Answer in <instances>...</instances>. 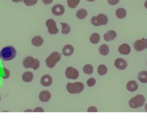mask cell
Segmentation results:
<instances>
[{
  "mask_svg": "<svg viewBox=\"0 0 147 119\" xmlns=\"http://www.w3.org/2000/svg\"><path fill=\"white\" fill-rule=\"evenodd\" d=\"M16 51L13 46H8L3 47L0 52V59L4 61H9L14 58Z\"/></svg>",
  "mask_w": 147,
  "mask_h": 119,
  "instance_id": "6da1fadb",
  "label": "cell"
},
{
  "mask_svg": "<svg viewBox=\"0 0 147 119\" xmlns=\"http://www.w3.org/2000/svg\"><path fill=\"white\" fill-rule=\"evenodd\" d=\"M145 101V97L142 95L139 94L132 98L129 102V105L131 108H139L144 105Z\"/></svg>",
  "mask_w": 147,
  "mask_h": 119,
  "instance_id": "7a4b0ae2",
  "label": "cell"
},
{
  "mask_svg": "<svg viewBox=\"0 0 147 119\" xmlns=\"http://www.w3.org/2000/svg\"><path fill=\"white\" fill-rule=\"evenodd\" d=\"M84 86L81 82L69 83L66 85L67 91L71 94H77L81 93L84 90Z\"/></svg>",
  "mask_w": 147,
  "mask_h": 119,
  "instance_id": "3957f363",
  "label": "cell"
},
{
  "mask_svg": "<svg viewBox=\"0 0 147 119\" xmlns=\"http://www.w3.org/2000/svg\"><path fill=\"white\" fill-rule=\"evenodd\" d=\"M61 57V55L59 52H53L46 60L47 66L50 69L53 68L60 60Z\"/></svg>",
  "mask_w": 147,
  "mask_h": 119,
  "instance_id": "277c9868",
  "label": "cell"
},
{
  "mask_svg": "<svg viewBox=\"0 0 147 119\" xmlns=\"http://www.w3.org/2000/svg\"><path fill=\"white\" fill-rule=\"evenodd\" d=\"M92 24L96 26L106 25L108 22V18L105 15L99 14L97 16H93L91 19Z\"/></svg>",
  "mask_w": 147,
  "mask_h": 119,
  "instance_id": "5b68a950",
  "label": "cell"
},
{
  "mask_svg": "<svg viewBox=\"0 0 147 119\" xmlns=\"http://www.w3.org/2000/svg\"><path fill=\"white\" fill-rule=\"evenodd\" d=\"M134 48L136 51L140 52L147 48V39L142 38L136 40L134 44Z\"/></svg>",
  "mask_w": 147,
  "mask_h": 119,
  "instance_id": "8992f818",
  "label": "cell"
},
{
  "mask_svg": "<svg viewBox=\"0 0 147 119\" xmlns=\"http://www.w3.org/2000/svg\"><path fill=\"white\" fill-rule=\"evenodd\" d=\"M48 28V32L51 34H57L58 33L59 29L57 26L56 22L53 19H49L46 22Z\"/></svg>",
  "mask_w": 147,
  "mask_h": 119,
  "instance_id": "52a82bcc",
  "label": "cell"
},
{
  "mask_svg": "<svg viewBox=\"0 0 147 119\" xmlns=\"http://www.w3.org/2000/svg\"><path fill=\"white\" fill-rule=\"evenodd\" d=\"M65 73L66 77L71 80H76L79 76L78 71L71 67H68L65 71Z\"/></svg>",
  "mask_w": 147,
  "mask_h": 119,
  "instance_id": "ba28073f",
  "label": "cell"
},
{
  "mask_svg": "<svg viewBox=\"0 0 147 119\" xmlns=\"http://www.w3.org/2000/svg\"><path fill=\"white\" fill-rule=\"evenodd\" d=\"M51 11L52 13L54 15L59 16L64 13L65 9L63 5L58 4L53 6L52 8Z\"/></svg>",
  "mask_w": 147,
  "mask_h": 119,
  "instance_id": "9c48e42d",
  "label": "cell"
},
{
  "mask_svg": "<svg viewBox=\"0 0 147 119\" xmlns=\"http://www.w3.org/2000/svg\"><path fill=\"white\" fill-rule=\"evenodd\" d=\"M115 65L117 69L123 70L127 68V63L124 59L122 58H118L115 61Z\"/></svg>",
  "mask_w": 147,
  "mask_h": 119,
  "instance_id": "30bf717a",
  "label": "cell"
},
{
  "mask_svg": "<svg viewBox=\"0 0 147 119\" xmlns=\"http://www.w3.org/2000/svg\"><path fill=\"white\" fill-rule=\"evenodd\" d=\"M118 51L122 55H127L130 53L131 48L127 44H123L119 46L118 48Z\"/></svg>",
  "mask_w": 147,
  "mask_h": 119,
  "instance_id": "8fae6325",
  "label": "cell"
},
{
  "mask_svg": "<svg viewBox=\"0 0 147 119\" xmlns=\"http://www.w3.org/2000/svg\"><path fill=\"white\" fill-rule=\"evenodd\" d=\"M117 33L113 30H110L108 31L104 35V39L107 42L112 41L114 40L117 37Z\"/></svg>",
  "mask_w": 147,
  "mask_h": 119,
  "instance_id": "7c38bea8",
  "label": "cell"
},
{
  "mask_svg": "<svg viewBox=\"0 0 147 119\" xmlns=\"http://www.w3.org/2000/svg\"><path fill=\"white\" fill-rule=\"evenodd\" d=\"M40 82L43 86L49 87L52 83V78L49 75H45L41 77Z\"/></svg>",
  "mask_w": 147,
  "mask_h": 119,
  "instance_id": "4fadbf2b",
  "label": "cell"
},
{
  "mask_svg": "<svg viewBox=\"0 0 147 119\" xmlns=\"http://www.w3.org/2000/svg\"><path fill=\"white\" fill-rule=\"evenodd\" d=\"M40 100L42 102H47L49 101L51 98V94L49 91H42L39 96Z\"/></svg>",
  "mask_w": 147,
  "mask_h": 119,
  "instance_id": "5bb4252c",
  "label": "cell"
},
{
  "mask_svg": "<svg viewBox=\"0 0 147 119\" xmlns=\"http://www.w3.org/2000/svg\"><path fill=\"white\" fill-rule=\"evenodd\" d=\"M35 59L31 56H28L26 58L23 62V65L25 68L26 69L32 68Z\"/></svg>",
  "mask_w": 147,
  "mask_h": 119,
  "instance_id": "9a60e30c",
  "label": "cell"
},
{
  "mask_svg": "<svg viewBox=\"0 0 147 119\" xmlns=\"http://www.w3.org/2000/svg\"><path fill=\"white\" fill-rule=\"evenodd\" d=\"M74 52V48L71 45H66L63 49V54L67 56L72 55Z\"/></svg>",
  "mask_w": 147,
  "mask_h": 119,
  "instance_id": "2e32d148",
  "label": "cell"
},
{
  "mask_svg": "<svg viewBox=\"0 0 147 119\" xmlns=\"http://www.w3.org/2000/svg\"><path fill=\"white\" fill-rule=\"evenodd\" d=\"M127 88L129 92H135L138 89V85L135 81H131L129 82L127 84Z\"/></svg>",
  "mask_w": 147,
  "mask_h": 119,
  "instance_id": "e0dca14e",
  "label": "cell"
},
{
  "mask_svg": "<svg viewBox=\"0 0 147 119\" xmlns=\"http://www.w3.org/2000/svg\"><path fill=\"white\" fill-rule=\"evenodd\" d=\"M32 43L34 46H40L43 44L44 43V39L40 36H35L32 39Z\"/></svg>",
  "mask_w": 147,
  "mask_h": 119,
  "instance_id": "ac0fdd59",
  "label": "cell"
},
{
  "mask_svg": "<svg viewBox=\"0 0 147 119\" xmlns=\"http://www.w3.org/2000/svg\"><path fill=\"white\" fill-rule=\"evenodd\" d=\"M116 15L118 19H123L127 16V11L125 9L119 8L117 9L115 12Z\"/></svg>",
  "mask_w": 147,
  "mask_h": 119,
  "instance_id": "d6986e66",
  "label": "cell"
},
{
  "mask_svg": "<svg viewBox=\"0 0 147 119\" xmlns=\"http://www.w3.org/2000/svg\"><path fill=\"white\" fill-rule=\"evenodd\" d=\"M33 78V75L30 71L25 72L22 75V79L26 83H29L32 81Z\"/></svg>",
  "mask_w": 147,
  "mask_h": 119,
  "instance_id": "ffe728a7",
  "label": "cell"
},
{
  "mask_svg": "<svg viewBox=\"0 0 147 119\" xmlns=\"http://www.w3.org/2000/svg\"><path fill=\"white\" fill-rule=\"evenodd\" d=\"M138 80L143 83H147V71H142L138 75Z\"/></svg>",
  "mask_w": 147,
  "mask_h": 119,
  "instance_id": "44dd1931",
  "label": "cell"
},
{
  "mask_svg": "<svg viewBox=\"0 0 147 119\" xmlns=\"http://www.w3.org/2000/svg\"><path fill=\"white\" fill-rule=\"evenodd\" d=\"M87 15V12L84 9H81L76 13V16L80 19H85Z\"/></svg>",
  "mask_w": 147,
  "mask_h": 119,
  "instance_id": "7402d4cb",
  "label": "cell"
},
{
  "mask_svg": "<svg viewBox=\"0 0 147 119\" xmlns=\"http://www.w3.org/2000/svg\"><path fill=\"white\" fill-rule=\"evenodd\" d=\"M99 52L101 55L106 56L109 52V48L107 45L102 44L99 47Z\"/></svg>",
  "mask_w": 147,
  "mask_h": 119,
  "instance_id": "603a6c76",
  "label": "cell"
},
{
  "mask_svg": "<svg viewBox=\"0 0 147 119\" xmlns=\"http://www.w3.org/2000/svg\"><path fill=\"white\" fill-rule=\"evenodd\" d=\"M100 35L97 33H94L90 37V40L91 43L93 44H97L100 40Z\"/></svg>",
  "mask_w": 147,
  "mask_h": 119,
  "instance_id": "cb8c5ba5",
  "label": "cell"
},
{
  "mask_svg": "<svg viewBox=\"0 0 147 119\" xmlns=\"http://www.w3.org/2000/svg\"><path fill=\"white\" fill-rule=\"evenodd\" d=\"M62 26V33L63 34H68L71 31V27L67 23L61 22Z\"/></svg>",
  "mask_w": 147,
  "mask_h": 119,
  "instance_id": "d4e9b609",
  "label": "cell"
},
{
  "mask_svg": "<svg viewBox=\"0 0 147 119\" xmlns=\"http://www.w3.org/2000/svg\"><path fill=\"white\" fill-rule=\"evenodd\" d=\"M108 72V68L105 65H102L98 68V72L100 75H104Z\"/></svg>",
  "mask_w": 147,
  "mask_h": 119,
  "instance_id": "484cf974",
  "label": "cell"
},
{
  "mask_svg": "<svg viewBox=\"0 0 147 119\" xmlns=\"http://www.w3.org/2000/svg\"><path fill=\"white\" fill-rule=\"evenodd\" d=\"M83 71L85 74L90 75L93 72V68L90 65L87 64L84 66Z\"/></svg>",
  "mask_w": 147,
  "mask_h": 119,
  "instance_id": "4316f807",
  "label": "cell"
},
{
  "mask_svg": "<svg viewBox=\"0 0 147 119\" xmlns=\"http://www.w3.org/2000/svg\"><path fill=\"white\" fill-rule=\"evenodd\" d=\"M80 1V0H68L67 3L69 7L74 8L78 5Z\"/></svg>",
  "mask_w": 147,
  "mask_h": 119,
  "instance_id": "83f0119b",
  "label": "cell"
},
{
  "mask_svg": "<svg viewBox=\"0 0 147 119\" xmlns=\"http://www.w3.org/2000/svg\"><path fill=\"white\" fill-rule=\"evenodd\" d=\"M38 1V0H24V2L27 6H32L36 4Z\"/></svg>",
  "mask_w": 147,
  "mask_h": 119,
  "instance_id": "f1b7e54d",
  "label": "cell"
},
{
  "mask_svg": "<svg viewBox=\"0 0 147 119\" xmlns=\"http://www.w3.org/2000/svg\"><path fill=\"white\" fill-rule=\"evenodd\" d=\"M3 75L2 76V77L3 79H7L8 78L10 75V72L6 68H3Z\"/></svg>",
  "mask_w": 147,
  "mask_h": 119,
  "instance_id": "f546056e",
  "label": "cell"
},
{
  "mask_svg": "<svg viewBox=\"0 0 147 119\" xmlns=\"http://www.w3.org/2000/svg\"><path fill=\"white\" fill-rule=\"evenodd\" d=\"M96 80L94 78L92 77L87 81V84L89 87H92L96 84Z\"/></svg>",
  "mask_w": 147,
  "mask_h": 119,
  "instance_id": "4dcf8cb0",
  "label": "cell"
},
{
  "mask_svg": "<svg viewBox=\"0 0 147 119\" xmlns=\"http://www.w3.org/2000/svg\"><path fill=\"white\" fill-rule=\"evenodd\" d=\"M40 66V62L38 61V59H35L34 60V63L33 65L32 68L34 70H37V69H38Z\"/></svg>",
  "mask_w": 147,
  "mask_h": 119,
  "instance_id": "1f68e13d",
  "label": "cell"
},
{
  "mask_svg": "<svg viewBox=\"0 0 147 119\" xmlns=\"http://www.w3.org/2000/svg\"><path fill=\"white\" fill-rule=\"evenodd\" d=\"M120 1V0H107V2L110 5L114 6L116 5Z\"/></svg>",
  "mask_w": 147,
  "mask_h": 119,
  "instance_id": "d6a6232c",
  "label": "cell"
},
{
  "mask_svg": "<svg viewBox=\"0 0 147 119\" xmlns=\"http://www.w3.org/2000/svg\"><path fill=\"white\" fill-rule=\"evenodd\" d=\"M88 112H97V109L95 107L92 106L89 108L87 110Z\"/></svg>",
  "mask_w": 147,
  "mask_h": 119,
  "instance_id": "836d02e7",
  "label": "cell"
},
{
  "mask_svg": "<svg viewBox=\"0 0 147 119\" xmlns=\"http://www.w3.org/2000/svg\"><path fill=\"white\" fill-rule=\"evenodd\" d=\"M34 112H44V109L41 107H37L34 110Z\"/></svg>",
  "mask_w": 147,
  "mask_h": 119,
  "instance_id": "e575fe53",
  "label": "cell"
},
{
  "mask_svg": "<svg viewBox=\"0 0 147 119\" xmlns=\"http://www.w3.org/2000/svg\"><path fill=\"white\" fill-rule=\"evenodd\" d=\"M53 0H42V1L44 3V4L46 5L51 4L53 2Z\"/></svg>",
  "mask_w": 147,
  "mask_h": 119,
  "instance_id": "d590c367",
  "label": "cell"
},
{
  "mask_svg": "<svg viewBox=\"0 0 147 119\" xmlns=\"http://www.w3.org/2000/svg\"><path fill=\"white\" fill-rule=\"evenodd\" d=\"M12 1L14 3H17L20 2L22 1H24V0H12Z\"/></svg>",
  "mask_w": 147,
  "mask_h": 119,
  "instance_id": "8d00e7d4",
  "label": "cell"
},
{
  "mask_svg": "<svg viewBox=\"0 0 147 119\" xmlns=\"http://www.w3.org/2000/svg\"><path fill=\"white\" fill-rule=\"evenodd\" d=\"M144 6H145V7L147 9V0L145 2V3H144Z\"/></svg>",
  "mask_w": 147,
  "mask_h": 119,
  "instance_id": "74e56055",
  "label": "cell"
},
{
  "mask_svg": "<svg viewBox=\"0 0 147 119\" xmlns=\"http://www.w3.org/2000/svg\"><path fill=\"white\" fill-rule=\"evenodd\" d=\"M32 112V110H26V111H25L24 112Z\"/></svg>",
  "mask_w": 147,
  "mask_h": 119,
  "instance_id": "f35d334b",
  "label": "cell"
},
{
  "mask_svg": "<svg viewBox=\"0 0 147 119\" xmlns=\"http://www.w3.org/2000/svg\"><path fill=\"white\" fill-rule=\"evenodd\" d=\"M145 108H146V110L147 112V104H146V106H145Z\"/></svg>",
  "mask_w": 147,
  "mask_h": 119,
  "instance_id": "ab89813d",
  "label": "cell"
},
{
  "mask_svg": "<svg viewBox=\"0 0 147 119\" xmlns=\"http://www.w3.org/2000/svg\"><path fill=\"white\" fill-rule=\"evenodd\" d=\"M87 1H95V0H86Z\"/></svg>",
  "mask_w": 147,
  "mask_h": 119,
  "instance_id": "60d3db41",
  "label": "cell"
},
{
  "mask_svg": "<svg viewBox=\"0 0 147 119\" xmlns=\"http://www.w3.org/2000/svg\"><path fill=\"white\" fill-rule=\"evenodd\" d=\"M1 100V95H0V101Z\"/></svg>",
  "mask_w": 147,
  "mask_h": 119,
  "instance_id": "b9f144b4",
  "label": "cell"
},
{
  "mask_svg": "<svg viewBox=\"0 0 147 119\" xmlns=\"http://www.w3.org/2000/svg\"></svg>",
  "mask_w": 147,
  "mask_h": 119,
  "instance_id": "7bdbcfd3",
  "label": "cell"
}]
</instances>
